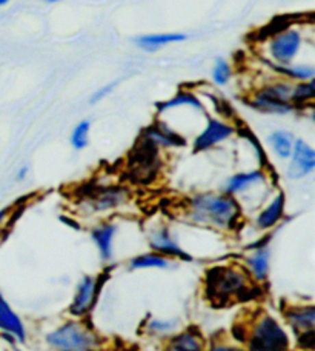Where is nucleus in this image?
<instances>
[{
  "instance_id": "obj_1",
  "label": "nucleus",
  "mask_w": 315,
  "mask_h": 351,
  "mask_svg": "<svg viewBox=\"0 0 315 351\" xmlns=\"http://www.w3.org/2000/svg\"><path fill=\"white\" fill-rule=\"evenodd\" d=\"M180 213L188 225L216 234H237L247 225V215L240 202L222 190L191 194L181 202Z\"/></svg>"
},
{
  "instance_id": "obj_2",
  "label": "nucleus",
  "mask_w": 315,
  "mask_h": 351,
  "mask_svg": "<svg viewBox=\"0 0 315 351\" xmlns=\"http://www.w3.org/2000/svg\"><path fill=\"white\" fill-rule=\"evenodd\" d=\"M257 285L249 278L242 262L217 263L206 269L203 279L205 298L217 306H229L240 302H248L260 293Z\"/></svg>"
},
{
  "instance_id": "obj_3",
  "label": "nucleus",
  "mask_w": 315,
  "mask_h": 351,
  "mask_svg": "<svg viewBox=\"0 0 315 351\" xmlns=\"http://www.w3.org/2000/svg\"><path fill=\"white\" fill-rule=\"evenodd\" d=\"M237 343L244 351H291L294 339L279 316L268 310H255L242 322Z\"/></svg>"
},
{
  "instance_id": "obj_4",
  "label": "nucleus",
  "mask_w": 315,
  "mask_h": 351,
  "mask_svg": "<svg viewBox=\"0 0 315 351\" xmlns=\"http://www.w3.org/2000/svg\"><path fill=\"white\" fill-rule=\"evenodd\" d=\"M277 174L274 170L249 168L240 170L225 179L222 191L234 196L240 202L244 215L255 213L277 190Z\"/></svg>"
},
{
  "instance_id": "obj_5",
  "label": "nucleus",
  "mask_w": 315,
  "mask_h": 351,
  "mask_svg": "<svg viewBox=\"0 0 315 351\" xmlns=\"http://www.w3.org/2000/svg\"><path fill=\"white\" fill-rule=\"evenodd\" d=\"M47 351H103L105 341L88 319L68 317L43 333Z\"/></svg>"
},
{
  "instance_id": "obj_6",
  "label": "nucleus",
  "mask_w": 315,
  "mask_h": 351,
  "mask_svg": "<svg viewBox=\"0 0 315 351\" xmlns=\"http://www.w3.org/2000/svg\"><path fill=\"white\" fill-rule=\"evenodd\" d=\"M132 191L126 185L108 184L94 186L92 190L81 194L75 205L81 217L111 219L117 213H122L132 204Z\"/></svg>"
},
{
  "instance_id": "obj_7",
  "label": "nucleus",
  "mask_w": 315,
  "mask_h": 351,
  "mask_svg": "<svg viewBox=\"0 0 315 351\" xmlns=\"http://www.w3.org/2000/svg\"><path fill=\"white\" fill-rule=\"evenodd\" d=\"M306 47L305 29L299 25H283L269 33L260 43V58L268 59L277 65L297 64L300 54Z\"/></svg>"
},
{
  "instance_id": "obj_8",
  "label": "nucleus",
  "mask_w": 315,
  "mask_h": 351,
  "mask_svg": "<svg viewBox=\"0 0 315 351\" xmlns=\"http://www.w3.org/2000/svg\"><path fill=\"white\" fill-rule=\"evenodd\" d=\"M281 321L289 330L297 350L314 351L315 305L312 302H289L281 306Z\"/></svg>"
},
{
  "instance_id": "obj_9",
  "label": "nucleus",
  "mask_w": 315,
  "mask_h": 351,
  "mask_svg": "<svg viewBox=\"0 0 315 351\" xmlns=\"http://www.w3.org/2000/svg\"><path fill=\"white\" fill-rule=\"evenodd\" d=\"M106 280H108V273L81 276L74 287L71 302L68 305L69 317L90 319Z\"/></svg>"
},
{
  "instance_id": "obj_10",
  "label": "nucleus",
  "mask_w": 315,
  "mask_h": 351,
  "mask_svg": "<svg viewBox=\"0 0 315 351\" xmlns=\"http://www.w3.org/2000/svg\"><path fill=\"white\" fill-rule=\"evenodd\" d=\"M274 234L275 231L260 234V237L248 242L243 248L244 254L240 261L242 265L247 269L249 278L260 287H263L269 280L270 262H273L270 241H273Z\"/></svg>"
},
{
  "instance_id": "obj_11",
  "label": "nucleus",
  "mask_w": 315,
  "mask_h": 351,
  "mask_svg": "<svg viewBox=\"0 0 315 351\" xmlns=\"http://www.w3.org/2000/svg\"><path fill=\"white\" fill-rule=\"evenodd\" d=\"M147 243L151 252L174 262H194V254L181 245L179 236L168 222H153L147 228Z\"/></svg>"
},
{
  "instance_id": "obj_12",
  "label": "nucleus",
  "mask_w": 315,
  "mask_h": 351,
  "mask_svg": "<svg viewBox=\"0 0 315 351\" xmlns=\"http://www.w3.org/2000/svg\"><path fill=\"white\" fill-rule=\"evenodd\" d=\"M237 136V125L218 116H207L192 139L194 153H207L225 145Z\"/></svg>"
},
{
  "instance_id": "obj_13",
  "label": "nucleus",
  "mask_w": 315,
  "mask_h": 351,
  "mask_svg": "<svg viewBox=\"0 0 315 351\" xmlns=\"http://www.w3.org/2000/svg\"><path fill=\"white\" fill-rule=\"evenodd\" d=\"M143 145H147L157 152H166V149H179L188 145V139L185 134L168 123L166 119L155 117L154 122H151L148 127H144L140 133V141Z\"/></svg>"
},
{
  "instance_id": "obj_14",
  "label": "nucleus",
  "mask_w": 315,
  "mask_h": 351,
  "mask_svg": "<svg viewBox=\"0 0 315 351\" xmlns=\"http://www.w3.org/2000/svg\"><path fill=\"white\" fill-rule=\"evenodd\" d=\"M286 219V194L280 188L270 194V197L252 215V227L257 233H273L279 230Z\"/></svg>"
},
{
  "instance_id": "obj_15",
  "label": "nucleus",
  "mask_w": 315,
  "mask_h": 351,
  "mask_svg": "<svg viewBox=\"0 0 315 351\" xmlns=\"http://www.w3.org/2000/svg\"><path fill=\"white\" fill-rule=\"evenodd\" d=\"M315 171V149L310 142L297 137L292 153L286 160L285 176L288 180H303Z\"/></svg>"
},
{
  "instance_id": "obj_16",
  "label": "nucleus",
  "mask_w": 315,
  "mask_h": 351,
  "mask_svg": "<svg viewBox=\"0 0 315 351\" xmlns=\"http://www.w3.org/2000/svg\"><path fill=\"white\" fill-rule=\"evenodd\" d=\"M0 337L8 341L11 347L23 346L28 341L27 325L2 291H0Z\"/></svg>"
},
{
  "instance_id": "obj_17",
  "label": "nucleus",
  "mask_w": 315,
  "mask_h": 351,
  "mask_svg": "<svg viewBox=\"0 0 315 351\" xmlns=\"http://www.w3.org/2000/svg\"><path fill=\"white\" fill-rule=\"evenodd\" d=\"M118 223L112 219H102L90 227V237L97 250L100 261L106 265L116 258V239L118 234Z\"/></svg>"
},
{
  "instance_id": "obj_18",
  "label": "nucleus",
  "mask_w": 315,
  "mask_h": 351,
  "mask_svg": "<svg viewBox=\"0 0 315 351\" xmlns=\"http://www.w3.org/2000/svg\"><path fill=\"white\" fill-rule=\"evenodd\" d=\"M244 105L264 116L283 117V116H291V114H295V112H299L291 102H286V100L270 96L269 93L263 91L262 88L258 86H254L248 93V96L244 97Z\"/></svg>"
},
{
  "instance_id": "obj_19",
  "label": "nucleus",
  "mask_w": 315,
  "mask_h": 351,
  "mask_svg": "<svg viewBox=\"0 0 315 351\" xmlns=\"http://www.w3.org/2000/svg\"><path fill=\"white\" fill-rule=\"evenodd\" d=\"M179 108H191L194 111L200 112V114H205V116L210 114L206 110V105L203 104V100H201L197 94H195V91L189 90V88H181V90L175 93L174 96L157 102L155 104V114H157V117H162V116H165L166 112L179 110Z\"/></svg>"
},
{
  "instance_id": "obj_20",
  "label": "nucleus",
  "mask_w": 315,
  "mask_h": 351,
  "mask_svg": "<svg viewBox=\"0 0 315 351\" xmlns=\"http://www.w3.org/2000/svg\"><path fill=\"white\" fill-rule=\"evenodd\" d=\"M207 339L201 330L194 327H181L177 333L163 342V351H206Z\"/></svg>"
},
{
  "instance_id": "obj_21",
  "label": "nucleus",
  "mask_w": 315,
  "mask_h": 351,
  "mask_svg": "<svg viewBox=\"0 0 315 351\" xmlns=\"http://www.w3.org/2000/svg\"><path fill=\"white\" fill-rule=\"evenodd\" d=\"M258 62L270 73V76L289 80V82H305V80L315 79V66L312 64H292V65H277L268 59L258 56Z\"/></svg>"
},
{
  "instance_id": "obj_22",
  "label": "nucleus",
  "mask_w": 315,
  "mask_h": 351,
  "mask_svg": "<svg viewBox=\"0 0 315 351\" xmlns=\"http://www.w3.org/2000/svg\"><path fill=\"white\" fill-rule=\"evenodd\" d=\"M188 40L186 33H149L132 37V43L143 53H157L175 43Z\"/></svg>"
},
{
  "instance_id": "obj_23",
  "label": "nucleus",
  "mask_w": 315,
  "mask_h": 351,
  "mask_svg": "<svg viewBox=\"0 0 315 351\" xmlns=\"http://www.w3.org/2000/svg\"><path fill=\"white\" fill-rule=\"evenodd\" d=\"M181 328V322L175 317H155L149 316L142 325L143 335L149 339L160 341L162 343L168 341L173 335Z\"/></svg>"
},
{
  "instance_id": "obj_24",
  "label": "nucleus",
  "mask_w": 315,
  "mask_h": 351,
  "mask_svg": "<svg viewBox=\"0 0 315 351\" xmlns=\"http://www.w3.org/2000/svg\"><path fill=\"white\" fill-rule=\"evenodd\" d=\"M295 134L286 128H275L266 134V147L277 160L286 162L292 153Z\"/></svg>"
},
{
  "instance_id": "obj_25",
  "label": "nucleus",
  "mask_w": 315,
  "mask_h": 351,
  "mask_svg": "<svg viewBox=\"0 0 315 351\" xmlns=\"http://www.w3.org/2000/svg\"><path fill=\"white\" fill-rule=\"evenodd\" d=\"M174 265V261L168 259L159 253L151 252V250L144 253H138L128 261V268L131 271H149V269L163 271V269H171Z\"/></svg>"
},
{
  "instance_id": "obj_26",
  "label": "nucleus",
  "mask_w": 315,
  "mask_h": 351,
  "mask_svg": "<svg viewBox=\"0 0 315 351\" xmlns=\"http://www.w3.org/2000/svg\"><path fill=\"white\" fill-rule=\"evenodd\" d=\"M314 99H315V79L292 84L291 104L295 106V110L299 112H301L303 110H312Z\"/></svg>"
},
{
  "instance_id": "obj_27",
  "label": "nucleus",
  "mask_w": 315,
  "mask_h": 351,
  "mask_svg": "<svg viewBox=\"0 0 315 351\" xmlns=\"http://www.w3.org/2000/svg\"><path fill=\"white\" fill-rule=\"evenodd\" d=\"M90 137H91V121L84 119L74 125L69 134V143L75 149V152H81L88 145H90Z\"/></svg>"
},
{
  "instance_id": "obj_28",
  "label": "nucleus",
  "mask_w": 315,
  "mask_h": 351,
  "mask_svg": "<svg viewBox=\"0 0 315 351\" xmlns=\"http://www.w3.org/2000/svg\"><path fill=\"white\" fill-rule=\"evenodd\" d=\"M232 76H234V68H232L229 60H226L225 58H217L214 60L211 70V79L214 85L218 88L226 86L232 80Z\"/></svg>"
},
{
  "instance_id": "obj_29",
  "label": "nucleus",
  "mask_w": 315,
  "mask_h": 351,
  "mask_svg": "<svg viewBox=\"0 0 315 351\" xmlns=\"http://www.w3.org/2000/svg\"><path fill=\"white\" fill-rule=\"evenodd\" d=\"M121 85V80H112V82L106 84V85H102L100 88H97L96 91H94L90 99H88V102H90V105H97L102 102V100H105L106 97H110L112 93L116 91V88Z\"/></svg>"
},
{
  "instance_id": "obj_30",
  "label": "nucleus",
  "mask_w": 315,
  "mask_h": 351,
  "mask_svg": "<svg viewBox=\"0 0 315 351\" xmlns=\"http://www.w3.org/2000/svg\"><path fill=\"white\" fill-rule=\"evenodd\" d=\"M206 351H244L240 343L231 342L228 339L207 341Z\"/></svg>"
},
{
  "instance_id": "obj_31",
  "label": "nucleus",
  "mask_w": 315,
  "mask_h": 351,
  "mask_svg": "<svg viewBox=\"0 0 315 351\" xmlns=\"http://www.w3.org/2000/svg\"><path fill=\"white\" fill-rule=\"evenodd\" d=\"M14 219V208L12 206H5V208H0V234L8 228L10 222Z\"/></svg>"
},
{
  "instance_id": "obj_32",
  "label": "nucleus",
  "mask_w": 315,
  "mask_h": 351,
  "mask_svg": "<svg viewBox=\"0 0 315 351\" xmlns=\"http://www.w3.org/2000/svg\"><path fill=\"white\" fill-rule=\"evenodd\" d=\"M29 173H31V168L29 165H22L17 168L16 171V180L17 182H25L28 178H29Z\"/></svg>"
},
{
  "instance_id": "obj_33",
  "label": "nucleus",
  "mask_w": 315,
  "mask_h": 351,
  "mask_svg": "<svg viewBox=\"0 0 315 351\" xmlns=\"http://www.w3.org/2000/svg\"><path fill=\"white\" fill-rule=\"evenodd\" d=\"M42 2L49 3V5H54V3H60V2H63V0H42Z\"/></svg>"
},
{
  "instance_id": "obj_34",
  "label": "nucleus",
  "mask_w": 315,
  "mask_h": 351,
  "mask_svg": "<svg viewBox=\"0 0 315 351\" xmlns=\"http://www.w3.org/2000/svg\"><path fill=\"white\" fill-rule=\"evenodd\" d=\"M10 3H11V0H0V8H5V6Z\"/></svg>"
},
{
  "instance_id": "obj_35",
  "label": "nucleus",
  "mask_w": 315,
  "mask_h": 351,
  "mask_svg": "<svg viewBox=\"0 0 315 351\" xmlns=\"http://www.w3.org/2000/svg\"><path fill=\"white\" fill-rule=\"evenodd\" d=\"M12 351H23V350L18 348V346H12Z\"/></svg>"
},
{
  "instance_id": "obj_36",
  "label": "nucleus",
  "mask_w": 315,
  "mask_h": 351,
  "mask_svg": "<svg viewBox=\"0 0 315 351\" xmlns=\"http://www.w3.org/2000/svg\"><path fill=\"white\" fill-rule=\"evenodd\" d=\"M300 351H303V350H300Z\"/></svg>"
}]
</instances>
